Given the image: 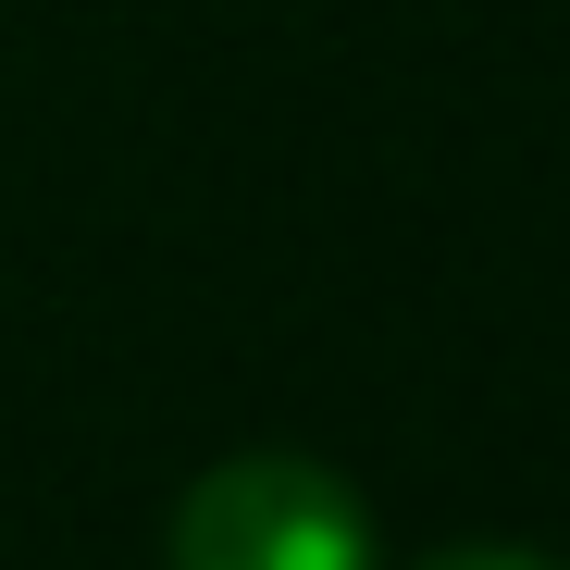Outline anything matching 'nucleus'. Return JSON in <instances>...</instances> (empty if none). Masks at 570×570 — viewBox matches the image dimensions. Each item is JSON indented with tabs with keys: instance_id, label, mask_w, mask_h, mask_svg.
<instances>
[{
	"instance_id": "nucleus-2",
	"label": "nucleus",
	"mask_w": 570,
	"mask_h": 570,
	"mask_svg": "<svg viewBox=\"0 0 570 570\" xmlns=\"http://www.w3.org/2000/svg\"><path fill=\"white\" fill-rule=\"evenodd\" d=\"M422 570H570V558H546V546H446Z\"/></svg>"
},
{
	"instance_id": "nucleus-1",
	"label": "nucleus",
	"mask_w": 570,
	"mask_h": 570,
	"mask_svg": "<svg viewBox=\"0 0 570 570\" xmlns=\"http://www.w3.org/2000/svg\"><path fill=\"white\" fill-rule=\"evenodd\" d=\"M174 570H372V509L311 446H236L174 497Z\"/></svg>"
}]
</instances>
